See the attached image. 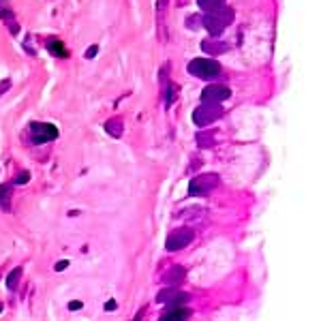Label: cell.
<instances>
[{"label":"cell","instance_id":"16","mask_svg":"<svg viewBox=\"0 0 321 321\" xmlns=\"http://www.w3.org/2000/svg\"><path fill=\"white\" fill-rule=\"evenodd\" d=\"M47 49H49V54H54V56H58V58H67V56H69L65 43L56 41V39H49V41H47Z\"/></svg>","mask_w":321,"mask_h":321},{"label":"cell","instance_id":"26","mask_svg":"<svg viewBox=\"0 0 321 321\" xmlns=\"http://www.w3.org/2000/svg\"><path fill=\"white\" fill-rule=\"evenodd\" d=\"M0 310H3V304H0Z\"/></svg>","mask_w":321,"mask_h":321},{"label":"cell","instance_id":"19","mask_svg":"<svg viewBox=\"0 0 321 321\" xmlns=\"http://www.w3.org/2000/svg\"><path fill=\"white\" fill-rule=\"evenodd\" d=\"M20 276H22V268H15V270L7 276V287L11 289V291L17 287V281H20Z\"/></svg>","mask_w":321,"mask_h":321},{"label":"cell","instance_id":"11","mask_svg":"<svg viewBox=\"0 0 321 321\" xmlns=\"http://www.w3.org/2000/svg\"><path fill=\"white\" fill-rule=\"evenodd\" d=\"M165 15H167V0H158L156 5V20H158V39L167 41V28H165Z\"/></svg>","mask_w":321,"mask_h":321},{"label":"cell","instance_id":"22","mask_svg":"<svg viewBox=\"0 0 321 321\" xmlns=\"http://www.w3.org/2000/svg\"><path fill=\"white\" fill-rule=\"evenodd\" d=\"M82 306H84V304H82V302H79V300H73V302H69V308H71V310H79Z\"/></svg>","mask_w":321,"mask_h":321},{"label":"cell","instance_id":"10","mask_svg":"<svg viewBox=\"0 0 321 321\" xmlns=\"http://www.w3.org/2000/svg\"><path fill=\"white\" fill-rule=\"evenodd\" d=\"M184 279H186V270L182 265H172L163 274V283L167 285V287H178V285H182Z\"/></svg>","mask_w":321,"mask_h":321},{"label":"cell","instance_id":"13","mask_svg":"<svg viewBox=\"0 0 321 321\" xmlns=\"http://www.w3.org/2000/svg\"><path fill=\"white\" fill-rule=\"evenodd\" d=\"M0 20H3V22L9 26L11 34H17V32H20V26H17V22H15V15H13V11H11L9 7H3V5H0Z\"/></svg>","mask_w":321,"mask_h":321},{"label":"cell","instance_id":"5","mask_svg":"<svg viewBox=\"0 0 321 321\" xmlns=\"http://www.w3.org/2000/svg\"><path fill=\"white\" fill-rule=\"evenodd\" d=\"M30 139L32 144H47V141H54L58 137V127L56 124H49V122H30Z\"/></svg>","mask_w":321,"mask_h":321},{"label":"cell","instance_id":"21","mask_svg":"<svg viewBox=\"0 0 321 321\" xmlns=\"http://www.w3.org/2000/svg\"><path fill=\"white\" fill-rule=\"evenodd\" d=\"M96 51H99V47H96V45H92L90 49H86V54H84V56H86V58H94V56H96Z\"/></svg>","mask_w":321,"mask_h":321},{"label":"cell","instance_id":"24","mask_svg":"<svg viewBox=\"0 0 321 321\" xmlns=\"http://www.w3.org/2000/svg\"><path fill=\"white\" fill-rule=\"evenodd\" d=\"M116 308H118V304H116L114 300H110V302L105 304V310H116Z\"/></svg>","mask_w":321,"mask_h":321},{"label":"cell","instance_id":"2","mask_svg":"<svg viewBox=\"0 0 321 321\" xmlns=\"http://www.w3.org/2000/svg\"><path fill=\"white\" fill-rule=\"evenodd\" d=\"M223 114L225 112H223L221 103H203L193 112V122L197 124V127H210L212 122L223 118Z\"/></svg>","mask_w":321,"mask_h":321},{"label":"cell","instance_id":"7","mask_svg":"<svg viewBox=\"0 0 321 321\" xmlns=\"http://www.w3.org/2000/svg\"><path fill=\"white\" fill-rule=\"evenodd\" d=\"M231 96V90L227 86H223V84H210L203 88V92H201V101L203 103H223V101H227Z\"/></svg>","mask_w":321,"mask_h":321},{"label":"cell","instance_id":"18","mask_svg":"<svg viewBox=\"0 0 321 321\" xmlns=\"http://www.w3.org/2000/svg\"><path fill=\"white\" fill-rule=\"evenodd\" d=\"M197 5L201 11H212V9H219L225 5V0H197Z\"/></svg>","mask_w":321,"mask_h":321},{"label":"cell","instance_id":"20","mask_svg":"<svg viewBox=\"0 0 321 321\" xmlns=\"http://www.w3.org/2000/svg\"><path fill=\"white\" fill-rule=\"evenodd\" d=\"M28 180H30V174H28V172H22L20 176L15 178V184H26Z\"/></svg>","mask_w":321,"mask_h":321},{"label":"cell","instance_id":"12","mask_svg":"<svg viewBox=\"0 0 321 321\" xmlns=\"http://www.w3.org/2000/svg\"><path fill=\"white\" fill-rule=\"evenodd\" d=\"M201 49L208 54V56H221V54H225L229 49L227 43H223V41H212V39H206L201 43Z\"/></svg>","mask_w":321,"mask_h":321},{"label":"cell","instance_id":"17","mask_svg":"<svg viewBox=\"0 0 321 321\" xmlns=\"http://www.w3.org/2000/svg\"><path fill=\"white\" fill-rule=\"evenodd\" d=\"M214 141H217V139H214V133H210V135H208V133H197V144H199V148H210V146H214Z\"/></svg>","mask_w":321,"mask_h":321},{"label":"cell","instance_id":"8","mask_svg":"<svg viewBox=\"0 0 321 321\" xmlns=\"http://www.w3.org/2000/svg\"><path fill=\"white\" fill-rule=\"evenodd\" d=\"M156 302H161V304H184V302H189V293L180 291L178 287H165L156 293Z\"/></svg>","mask_w":321,"mask_h":321},{"label":"cell","instance_id":"4","mask_svg":"<svg viewBox=\"0 0 321 321\" xmlns=\"http://www.w3.org/2000/svg\"><path fill=\"white\" fill-rule=\"evenodd\" d=\"M219 182H221V178L217 174H201V176H197V178H193V180H191L189 193L193 195V197H201V195L212 193L219 186Z\"/></svg>","mask_w":321,"mask_h":321},{"label":"cell","instance_id":"9","mask_svg":"<svg viewBox=\"0 0 321 321\" xmlns=\"http://www.w3.org/2000/svg\"><path fill=\"white\" fill-rule=\"evenodd\" d=\"M191 317V308L184 304H167V308L161 313L163 321H172V319H189Z\"/></svg>","mask_w":321,"mask_h":321},{"label":"cell","instance_id":"14","mask_svg":"<svg viewBox=\"0 0 321 321\" xmlns=\"http://www.w3.org/2000/svg\"><path fill=\"white\" fill-rule=\"evenodd\" d=\"M105 131L110 133L112 137H122V131H124V124H122V120L120 118H112V120H107L105 122Z\"/></svg>","mask_w":321,"mask_h":321},{"label":"cell","instance_id":"23","mask_svg":"<svg viewBox=\"0 0 321 321\" xmlns=\"http://www.w3.org/2000/svg\"><path fill=\"white\" fill-rule=\"evenodd\" d=\"M69 265V261H58L56 265H54V270H56V272H62V270H65V268Z\"/></svg>","mask_w":321,"mask_h":321},{"label":"cell","instance_id":"15","mask_svg":"<svg viewBox=\"0 0 321 321\" xmlns=\"http://www.w3.org/2000/svg\"><path fill=\"white\" fill-rule=\"evenodd\" d=\"M0 210H11V184H0Z\"/></svg>","mask_w":321,"mask_h":321},{"label":"cell","instance_id":"1","mask_svg":"<svg viewBox=\"0 0 321 321\" xmlns=\"http://www.w3.org/2000/svg\"><path fill=\"white\" fill-rule=\"evenodd\" d=\"M234 9H229V7H219V9H212V11H206V15L201 17V24H203V28H206L210 32V37H219V34L227 28V26L234 22Z\"/></svg>","mask_w":321,"mask_h":321},{"label":"cell","instance_id":"3","mask_svg":"<svg viewBox=\"0 0 321 321\" xmlns=\"http://www.w3.org/2000/svg\"><path fill=\"white\" fill-rule=\"evenodd\" d=\"M186 71H189L191 75L199 77V79H210V77L221 73V65L212 58H195V60L189 62Z\"/></svg>","mask_w":321,"mask_h":321},{"label":"cell","instance_id":"6","mask_svg":"<svg viewBox=\"0 0 321 321\" xmlns=\"http://www.w3.org/2000/svg\"><path fill=\"white\" fill-rule=\"evenodd\" d=\"M195 240V231L189 229V227H182V229H174L172 234L167 236L165 240V248L169 253H176V251H182V248H186L191 242Z\"/></svg>","mask_w":321,"mask_h":321},{"label":"cell","instance_id":"25","mask_svg":"<svg viewBox=\"0 0 321 321\" xmlns=\"http://www.w3.org/2000/svg\"><path fill=\"white\" fill-rule=\"evenodd\" d=\"M9 86H11V82H9V79H5V82H0V92L9 90Z\"/></svg>","mask_w":321,"mask_h":321}]
</instances>
